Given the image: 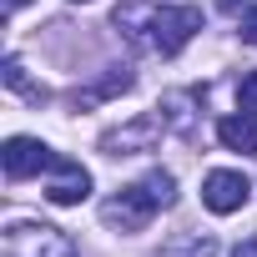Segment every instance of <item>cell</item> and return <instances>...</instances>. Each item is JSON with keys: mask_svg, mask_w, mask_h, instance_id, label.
<instances>
[{"mask_svg": "<svg viewBox=\"0 0 257 257\" xmlns=\"http://www.w3.org/2000/svg\"><path fill=\"white\" fill-rule=\"evenodd\" d=\"M177 202V177L172 172H147L142 182L121 187L106 207H101V222L116 227V232H147L157 212H167Z\"/></svg>", "mask_w": 257, "mask_h": 257, "instance_id": "cell-1", "label": "cell"}, {"mask_svg": "<svg viewBox=\"0 0 257 257\" xmlns=\"http://www.w3.org/2000/svg\"><path fill=\"white\" fill-rule=\"evenodd\" d=\"M116 26H137L132 41H142V46H152V51H162V56H177V51L202 31V11H197V6H162V11L137 16L132 6H121V11H116Z\"/></svg>", "mask_w": 257, "mask_h": 257, "instance_id": "cell-2", "label": "cell"}, {"mask_svg": "<svg viewBox=\"0 0 257 257\" xmlns=\"http://www.w3.org/2000/svg\"><path fill=\"white\" fill-rule=\"evenodd\" d=\"M6 257H81V247L46 222H11L6 227Z\"/></svg>", "mask_w": 257, "mask_h": 257, "instance_id": "cell-3", "label": "cell"}, {"mask_svg": "<svg viewBox=\"0 0 257 257\" xmlns=\"http://www.w3.org/2000/svg\"><path fill=\"white\" fill-rule=\"evenodd\" d=\"M162 137H167L162 111H147V116H137V121L116 126V132H106V137H101V152H106V157H137V152H152Z\"/></svg>", "mask_w": 257, "mask_h": 257, "instance_id": "cell-4", "label": "cell"}, {"mask_svg": "<svg viewBox=\"0 0 257 257\" xmlns=\"http://www.w3.org/2000/svg\"><path fill=\"white\" fill-rule=\"evenodd\" d=\"M0 167H6L11 182H26V177H36V172H51V167H56V152H51L46 142H36V137H11L6 152H0Z\"/></svg>", "mask_w": 257, "mask_h": 257, "instance_id": "cell-5", "label": "cell"}, {"mask_svg": "<svg viewBox=\"0 0 257 257\" xmlns=\"http://www.w3.org/2000/svg\"><path fill=\"white\" fill-rule=\"evenodd\" d=\"M202 202H207V212H217V217L242 212V207L252 202V182H247L242 172H207V182H202Z\"/></svg>", "mask_w": 257, "mask_h": 257, "instance_id": "cell-6", "label": "cell"}, {"mask_svg": "<svg viewBox=\"0 0 257 257\" xmlns=\"http://www.w3.org/2000/svg\"><path fill=\"white\" fill-rule=\"evenodd\" d=\"M46 197H51L56 207H81V202L91 197V172H86L81 162H71V157H56L51 182H46Z\"/></svg>", "mask_w": 257, "mask_h": 257, "instance_id": "cell-7", "label": "cell"}, {"mask_svg": "<svg viewBox=\"0 0 257 257\" xmlns=\"http://www.w3.org/2000/svg\"><path fill=\"white\" fill-rule=\"evenodd\" d=\"M137 86V76L126 71V66H111L101 81H91V86H76L71 91V101H76V111H86V106H101V101H111V96H121V91H132Z\"/></svg>", "mask_w": 257, "mask_h": 257, "instance_id": "cell-8", "label": "cell"}, {"mask_svg": "<svg viewBox=\"0 0 257 257\" xmlns=\"http://www.w3.org/2000/svg\"><path fill=\"white\" fill-rule=\"evenodd\" d=\"M217 142L227 152H242V157H257V116H222L217 121Z\"/></svg>", "mask_w": 257, "mask_h": 257, "instance_id": "cell-9", "label": "cell"}, {"mask_svg": "<svg viewBox=\"0 0 257 257\" xmlns=\"http://www.w3.org/2000/svg\"><path fill=\"white\" fill-rule=\"evenodd\" d=\"M162 257H217V237L212 232H182L162 247Z\"/></svg>", "mask_w": 257, "mask_h": 257, "instance_id": "cell-10", "label": "cell"}, {"mask_svg": "<svg viewBox=\"0 0 257 257\" xmlns=\"http://www.w3.org/2000/svg\"><path fill=\"white\" fill-rule=\"evenodd\" d=\"M192 101H197L192 91H172V96H162L157 111H162V121H167V132H192V111H187Z\"/></svg>", "mask_w": 257, "mask_h": 257, "instance_id": "cell-11", "label": "cell"}, {"mask_svg": "<svg viewBox=\"0 0 257 257\" xmlns=\"http://www.w3.org/2000/svg\"><path fill=\"white\" fill-rule=\"evenodd\" d=\"M6 86H11V91H16V96H26V101H31V106H46V101H51V91H46V86H36V81H31V76H26V66H21V61H16V56H11V61H6Z\"/></svg>", "mask_w": 257, "mask_h": 257, "instance_id": "cell-12", "label": "cell"}, {"mask_svg": "<svg viewBox=\"0 0 257 257\" xmlns=\"http://www.w3.org/2000/svg\"><path fill=\"white\" fill-rule=\"evenodd\" d=\"M237 101H242V111H247V116H257V71H247V76H242Z\"/></svg>", "mask_w": 257, "mask_h": 257, "instance_id": "cell-13", "label": "cell"}, {"mask_svg": "<svg viewBox=\"0 0 257 257\" xmlns=\"http://www.w3.org/2000/svg\"><path fill=\"white\" fill-rule=\"evenodd\" d=\"M242 41H247V46H257V6L242 16Z\"/></svg>", "mask_w": 257, "mask_h": 257, "instance_id": "cell-14", "label": "cell"}, {"mask_svg": "<svg viewBox=\"0 0 257 257\" xmlns=\"http://www.w3.org/2000/svg\"><path fill=\"white\" fill-rule=\"evenodd\" d=\"M232 257H257V237H247V242H237V247H232Z\"/></svg>", "mask_w": 257, "mask_h": 257, "instance_id": "cell-15", "label": "cell"}, {"mask_svg": "<svg viewBox=\"0 0 257 257\" xmlns=\"http://www.w3.org/2000/svg\"><path fill=\"white\" fill-rule=\"evenodd\" d=\"M21 6H26V0H6V16H16V11H21Z\"/></svg>", "mask_w": 257, "mask_h": 257, "instance_id": "cell-16", "label": "cell"}, {"mask_svg": "<svg viewBox=\"0 0 257 257\" xmlns=\"http://www.w3.org/2000/svg\"><path fill=\"white\" fill-rule=\"evenodd\" d=\"M217 6H222V11H237V6H242V0H217Z\"/></svg>", "mask_w": 257, "mask_h": 257, "instance_id": "cell-17", "label": "cell"}, {"mask_svg": "<svg viewBox=\"0 0 257 257\" xmlns=\"http://www.w3.org/2000/svg\"><path fill=\"white\" fill-rule=\"evenodd\" d=\"M76 6H81V0H76Z\"/></svg>", "mask_w": 257, "mask_h": 257, "instance_id": "cell-18", "label": "cell"}]
</instances>
